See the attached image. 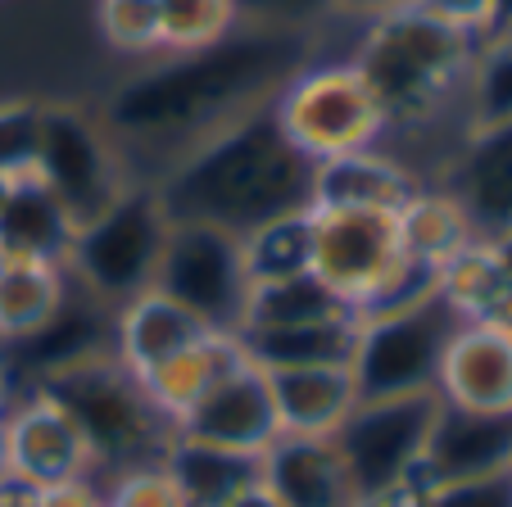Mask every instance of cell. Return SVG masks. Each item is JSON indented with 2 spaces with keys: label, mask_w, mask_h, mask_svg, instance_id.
Segmentation results:
<instances>
[{
  "label": "cell",
  "mask_w": 512,
  "mask_h": 507,
  "mask_svg": "<svg viewBox=\"0 0 512 507\" xmlns=\"http://www.w3.org/2000/svg\"><path fill=\"white\" fill-rule=\"evenodd\" d=\"M150 290L195 313L209 331L236 335L245 322V299H250L241 236L209 222H168Z\"/></svg>",
  "instance_id": "cell-6"
},
{
  "label": "cell",
  "mask_w": 512,
  "mask_h": 507,
  "mask_svg": "<svg viewBox=\"0 0 512 507\" xmlns=\"http://www.w3.org/2000/svg\"><path fill=\"white\" fill-rule=\"evenodd\" d=\"M336 317H354V308L322 277L300 272V277H286V281L250 286L241 331L245 326H309V322H336Z\"/></svg>",
  "instance_id": "cell-28"
},
{
  "label": "cell",
  "mask_w": 512,
  "mask_h": 507,
  "mask_svg": "<svg viewBox=\"0 0 512 507\" xmlns=\"http://www.w3.org/2000/svg\"><path fill=\"white\" fill-rule=\"evenodd\" d=\"M467 123L503 127L512 123V32H490L476 41L472 68H467Z\"/></svg>",
  "instance_id": "cell-31"
},
{
  "label": "cell",
  "mask_w": 512,
  "mask_h": 507,
  "mask_svg": "<svg viewBox=\"0 0 512 507\" xmlns=\"http://www.w3.org/2000/svg\"><path fill=\"white\" fill-rule=\"evenodd\" d=\"M476 41L481 37H467L422 14L417 5H404L381 19H368L363 46L354 55V73L377 100L386 127H417L431 123L454 100V91L467 87Z\"/></svg>",
  "instance_id": "cell-3"
},
{
  "label": "cell",
  "mask_w": 512,
  "mask_h": 507,
  "mask_svg": "<svg viewBox=\"0 0 512 507\" xmlns=\"http://www.w3.org/2000/svg\"><path fill=\"white\" fill-rule=\"evenodd\" d=\"M508 32H512V28H508Z\"/></svg>",
  "instance_id": "cell-49"
},
{
  "label": "cell",
  "mask_w": 512,
  "mask_h": 507,
  "mask_svg": "<svg viewBox=\"0 0 512 507\" xmlns=\"http://www.w3.org/2000/svg\"><path fill=\"white\" fill-rule=\"evenodd\" d=\"M449 195L463 204L476 236L512 227V123L476 127L449 168Z\"/></svg>",
  "instance_id": "cell-17"
},
{
  "label": "cell",
  "mask_w": 512,
  "mask_h": 507,
  "mask_svg": "<svg viewBox=\"0 0 512 507\" xmlns=\"http://www.w3.org/2000/svg\"><path fill=\"white\" fill-rule=\"evenodd\" d=\"M268 385L281 435H336L340 421L358 408V385L349 367L268 372Z\"/></svg>",
  "instance_id": "cell-22"
},
{
  "label": "cell",
  "mask_w": 512,
  "mask_h": 507,
  "mask_svg": "<svg viewBox=\"0 0 512 507\" xmlns=\"http://www.w3.org/2000/svg\"><path fill=\"white\" fill-rule=\"evenodd\" d=\"M399 213L381 209H313V277H322L354 317L404 268Z\"/></svg>",
  "instance_id": "cell-10"
},
{
  "label": "cell",
  "mask_w": 512,
  "mask_h": 507,
  "mask_svg": "<svg viewBox=\"0 0 512 507\" xmlns=\"http://www.w3.org/2000/svg\"><path fill=\"white\" fill-rule=\"evenodd\" d=\"M440 394H395V399H358V408L336 426L331 444L345 458L358 498L395 489L422 471Z\"/></svg>",
  "instance_id": "cell-9"
},
{
  "label": "cell",
  "mask_w": 512,
  "mask_h": 507,
  "mask_svg": "<svg viewBox=\"0 0 512 507\" xmlns=\"http://www.w3.org/2000/svg\"><path fill=\"white\" fill-rule=\"evenodd\" d=\"M37 390H46L73 417L91 462H109V467L127 471L136 462L159 458L168 440V421L155 412L145 385L114 358V349L87 354L78 363L41 376Z\"/></svg>",
  "instance_id": "cell-4"
},
{
  "label": "cell",
  "mask_w": 512,
  "mask_h": 507,
  "mask_svg": "<svg viewBox=\"0 0 512 507\" xmlns=\"http://www.w3.org/2000/svg\"><path fill=\"white\" fill-rule=\"evenodd\" d=\"M336 10L345 14H363V19H381V14L390 10H404V5H413V0H331Z\"/></svg>",
  "instance_id": "cell-41"
},
{
  "label": "cell",
  "mask_w": 512,
  "mask_h": 507,
  "mask_svg": "<svg viewBox=\"0 0 512 507\" xmlns=\"http://www.w3.org/2000/svg\"><path fill=\"white\" fill-rule=\"evenodd\" d=\"M259 462L263 489L281 507H358V489L331 435H277Z\"/></svg>",
  "instance_id": "cell-15"
},
{
  "label": "cell",
  "mask_w": 512,
  "mask_h": 507,
  "mask_svg": "<svg viewBox=\"0 0 512 507\" xmlns=\"http://www.w3.org/2000/svg\"><path fill=\"white\" fill-rule=\"evenodd\" d=\"M227 507H281V503L268 494V489H263V480H259V485H254V489H245V494H241V498H232V503H227Z\"/></svg>",
  "instance_id": "cell-44"
},
{
  "label": "cell",
  "mask_w": 512,
  "mask_h": 507,
  "mask_svg": "<svg viewBox=\"0 0 512 507\" xmlns=\"http://www.w3.org/2000/svg\"><path fill=\"white\" fill-rule=\"evenodd\" d=\"M0 476H5V412H0Z\"/></svg>",
  "instance_id": "cell-47"
},
{
  "label": "cell",
  "mask_w": 512,
  "mask_h": 507,
  "mask_svg": "<svg viewBox=\"0 0 512 507\" xmlns=\"http://www.w3.org/2000/svg\"><path fill=\"white\" fill-rule=\"evenodd\" d=\"M454 326L458 317L449 313L440 295L426 304L399 308V313L358 317V340L354 358H349L358 399H395V394L435 390L440 358H445Z\"/></svg>",
  "instance_id": "cell-8"
},
{
  "label": "cell",
  "mask_w": 512,
  "mask_h": 507,
  "mask_svg": "<svg viewBox=\"0 0 512 507\" xmlns=\"http://www.w3.org/2000/svg\"><path fill=\"white\" fill-rule=\"evenodd\" d=\"M435 394L454 408L512 412V331L458 322L440 358Z\"/></svg>",
  "instance_id": "cell-14"
},
{
  "label": "cell",
  "mask_w": 512,
  "mask_h": 507,
  "mask_svg": "<svg viewBox=\"0 0 512 507\" xmlns=\"http://www.w3.org/2000/svg\"><path fill=\"white\" fill-rule=\"evenodd\" d=\"M105 507H186L182 489L168 480V471L155 462H136L114 480Z\"/></svg>",
  "instance_id": "cell-35"
},
{
  "label": "cell",
  "mask_w": 512,
  "mask_h": 507,
  "mask_svg": "<svg viewBox=\"0 0 512 507\" xmlns=\"http://www.w3.org/2000/svg\"><path fill=\"white\" fill-rule=\"evenodd\" d=\"M173 431L191 435V440H204V444H218V449L263 453L281 435L268 372L245 358V363L213 385L182 421H173Z\"/></svg>",
  "instance_id": "cell-13"
},
{
  "label": "cell",
  "mask_w": 512,
  "mask_h": 507,
  "mask_svg": "<svg viewBox=\"0 0 512 507\" xmlns=\"http://www.w3.org/2000/svg\"><path fill=\"white\" fill-rule=\"evenodd\" d=\"M5 186H10V182H5V177H0V195H5Z\"/></svg>",
  "instance_id": "cell-48"
},
{
  "label": "cell",
  "mask_w": 512,
  "mask_h": 507,
  "mask_svg": "<svg viewBox=\"0 0 512 507\" xmlns=\"http://www.w3.org/2000/svg\"><path fill=\"white\" fill-rule=\"evenodd\" d=\"M236 19H250L254 28H286L300 32L304 23L322 19L327 10H336L331 0H232Z\"/></svg>",
  "instance_id": "cell-37"
},
{
  "label": "cell",
  "mask_w": 512,
  "mask_h": 507,
  "mask_svg": "<svg viewBox=\"0 0 512 507\" xmlns=\"http://www.w3.org/2000/svg\"><path fill=\"white\" fill-rule=\"evenodd\" d=\"M508 28H512V0H490V32H508Z\"/></svg>",
  "instance_id": "cell-45"
},
{
  "label": "cell",
  "mask_w": 512,
  "mask_h": 507,
  "mask_svg": "<svg viewBox=\"0 0 512 507\" xmlns=\"http://www.w3.org/2000/svg\"><path fill=\"white\" fill-rule=\"evenodd\" d=\"M10 349H14V363H28L41 381V376L59 372V367H68V363H78V358H87V354H105V345H100V317L91 313V304H73V299H64L59 313L50 317L37 335L14 340Z\"/></svg>",
  "instance_id": "cell-30"
},
{
  "label": "cell",
  "mask_w": 512,
  "mask_h": 507,
  "mask_svg": "<svg viewBox=\"0 0 512 507\" xmlns=\"http://www.w3.org/2000/svg\"><path fill=\"white\" fill-rule=\"evenodd\" d=\"M413 177L395 159L368 150H349L336 159L313 163V195L309 209H381L399 213L413 200Z\"/></svg>",
  "instance_id": "cell-20"
},
{
  "label": "cell",
  "mask_w": 512,
  "mask_h": 507,
  "mask_svg": "<svg viewBox=\"0 0 512 507\" xmlns=\"http://www.w3.org/2000/svg\"><path fill=\"white\" fill-rule=\"evenodd\" d=\"M41 109L46 105H0V177L19 182V177H37V150H41Z\"/></svg>",
  "instance_id": "cell-34"
},
{
  "label": "cell",
  "mask_w": 512,
  "mask_h": 507,
  "mask_svg": "<svg viewBox=\"0 0 512 507\" xmlns=\"http://www.w3.org/2000/svg\"><path fill=\"white\" fill-rule=\"evenodd\" d=\"M399 240H404L408 259L445 268L458 249L472 245L476 231L449 191H413V200L399 209Z\"/></svg>",
  "instance_id": "cell-27"
},
{
  "label": "cell",
  "mask_w": 512,
  "mask_h": 507,
  "mask_svg": "<svg viewBox=\"0 0 512 507\" xmlns=\"http://www.w3.org/2000/svg\"><path fill=\"white\" fill-rule=\"evenodd\" d=\"M485 245H490L494 263L503 268V277L512 281V227H503V231H494V236H485Z\"/></svg>",
  "instance_id": "cell-43"
},
{
  "label": "cell",
  "mask_w": 512,
  "mask_h": 507,
  "mask_svg": "<svg viewBox=\"0 0 512 507\" xmlns=\"http://www.w3.org/2000/svg\"><path fill=\"white\" fill-rule=\"evenodd\" d=\"M168 236V213L155 186H127L105 213L73 231L64 268L87 286L100 304H127L150 290L159 268V249Z\"/></svg>",
  "instance_id": "cell-5"
},
{
  "label": "cell",
  "mask_w": 512,
  "mask_h": 507,
  "mask_svg": "<svg viewBox=\"0 0 512 507\" xmlns=\"http://www.w3.org/2000/svg\"><path fill=\"white\" fill-rule=\"evenodd\" d=\"M0 507H37V489L14 476H0Z\"/></svg>",
  "instance_id": "cell-42"
},
{
  "label": "cell",
  "mask_w": 512,
  "mask_h": 507,
  "mask_svg": "<svg viewBox=\"0 0 512 507\" xmlns=\"http://www.w3.org/2000/svg\"><path fill=\"white\" fill-rule=\"evenodd\" d=\"M87 467L91 453L78 426L46 390L23 399L19 408H5V476L32 489H50L87 476Z\"/></svg>",
  "instance_id": "cell-12"
},
{
  "label": "cell",
  "mask_w": 512,
  "mask_h": 507,
  "mask_svg": "<svg viewBox=\"0 0 512 507\" xmlns=\"http://www.w3.org/2000/svg\"><path fill=\"white\" fill-rule=\"evenodd\" d=\"M155 191L168 222H209L232 236H250L263 222L309 209L313 159L286 141L268 100L200 136Z\"/></svg>",
  "instance_id": "cell-2"
},
{
  "label": "cell",
  "mask_w": 512,
  "mask_h": 507,
  "mask_svg": "<svg viewBox=\"0 0 512 507\" xmlns=\"http://www.w3.org/2000/svg\"><path fill=\"white\" fill-rule=\"evenodd\" d=\"M245 358L263 372H295V367H349L358 340V317L309 326H245L236 331Z\"/></svg>",
  "instance_id": "cell-23"
},
{
  "label": "cell",
  "mask_w": 512,
  "mask_h": 507,
  "mask_svg": "<svg viewBox=\"0 0 512 507\" xmlns=\"http://www.w3.org/2000/svg\"><path fill=\"white\" fill-rule=\"evenodd\" d=\"M159 467L168 471L177 489H182L186 507H227L263 480L259 453H236L218 449V444L191 440V435H168L159 449Z\"/></svg>",
  "instance_id": "cell-19"
},
{
  "label": "cell",
  "mask_w": 512,
  "mask_h": 507,
  "mask_svg": "<svg viewBox=\"0 0 512 507\" xmlns=\"http://www.w3.org/2000/svg\"><path fill=\"white\" fill-rule=\"evenodd\" d=\"M68 299L64 263L46 259H0V340H28L37 335L59 304Z\"/></svg>",
  "instance_id": "cell-26"
},
{
  "label": "cell",
  "mask_w": 512,
  "mask_h": 507,
  "mask_svg": "<svg viewBox=\"0 0 512 507\" xmlns=\"http://www.w3.org/2000/svg\"><path fill=\"white\" fill-rule=\"evenodd\" d=\"M37 507H105V498L96 494V485L87 476H78V480H64V485L37 489Z\"/></svg>",
  "instance_id": "cell-39"
},
{
  "label": "cell",
  "mask_w": 512,
  "mask_h": 507,
  "mask_svg": "<svg viewBox=\"0 0 512 507\" xmlns=\"http://www.w3.org/2000/svg\"><path fill=\"white\" fill-rule=\"evenodd\" d=\"M78 222L50 195L41 177H19L0 195V259L64 263Z\"/></svg>",
  "instance_id": "cell-21"
},
{
  "label": "cell",
  "mask_w": 512,
  "mask_h": 507,
  "mask_svg": "<svg viewBox=\"0 0 512 507\" xmlns=\"http://www.w3.org/2000/svg\"><path fill=\"white\" fill-rule=\"evenodd\" d=\"M422 14L449 23V28L467 32V37H485L490 32V0H413Z\"/></svg>",
  "instance_id": "cell-38"
},
{
  "label": "cell",
  "mask_w": 512,
  "mask_h": 507,
  "mask_svg": "<svg viewBox=\"0 0 512 507\" xmlns=\"http://www.w3.org/2000/svg\"><path fill=\"white\" fill-rule=\"evenodd\" d=\"M272 118L286 132V141L313 163L349 150H368L386 127L354 64L300 68L272 96Z\"/></svg>",
  "instance_id": "cell-7"
},
{
  "label": "cell",
  "mask_w": 512,
  "mask_h": 507,
  "mask_svg": "<svg viewBox=\"0 0 512 507\" xmlns=\"http://www.w3.org/2000/svg\"><path fill=\"white\" fill-rule=\"evenodd\" d=\"M5 394H10V363L0 354V412H5Z\"/></svg>",
  "instance_id": "cell-46"
},
{
  "label": "cell",
  "mask_w": 512,
  "mask_h": 507,
  "mask_svg": "<svg viewBox=\"0 0 512 507\" xmlns=\"http://www.w3.org/2000/svg\"><path fill=\"white\" fill-rule=\"evenodd\" d=\"M241 254L250 286L313 272V209H295L286 218L263 222L259 231L241 236Z\"/></svg>",
  "instance_id": "cell-29"
},
{
  "label": "cell",
  "mask_w": 512,
  "mask_h": 507,
  "mask_svg": "<svg viewBox=\"0 0 512 507\" xmlns=\"http://www.w3.org/2000/svg\"><path fill=\"white\" fill-rule=\"evenodd\" d=\"M241 363H245L241 340L227 331H209L204 340H195L191 349L168 358L159 372H150L141 385H145V394H150V403H155V412L173 426V421H182L213 385L223 381V376H232Z\"/></svg>",
  "instance_id": "cell-24"
},
{
  "label": "cell",
  "mask_w": 512,
  "mask_h": 507,
  "mask_svg": "<svg viewBox=\"0 0 512 507\" xmlns=\"http://www.w3.org/2000/svg\"><path fill=\"white\" fill-rule=\"evenodd\" d=\"M426 494H431V480L417 471L404 485L381 489V494H372V498H358V507H426Z\"/></svg>",
  "instance_id": "cell-40"
},
{
  "label": "cell",
  "mask_w": 512,
  "mask_h": 507,
  "mask_svg": "<svg viewBox=\"0 0 512 507\" xmlns=\"http://www.w3.org/2000/svg\"><path fill=\"white\" fill-rule=\"evenodd\" d=\"M426 507H512V467L490 471V476H467L431 485Z\"/></svg>",
  "instance_id": "cell-36"
},
{
  "label": "cell",
  "mask_w": 512,
  "mask_h": 507,
  "mask_svg": "<svg viewBox=\"0 0 512 507\" xmlns=\"http://www.w3.org/2000/svg\"><path fill=\"white\" fill-rule=\"evenodd\" d=\"M503 467H512V412H472L440 399L422 453V476L431 485H445V480L490 476Z\"/></svg>",
  "instance_id": "cell-16"
},
{
  "label": "cell",
  "mask_w": 512,
  "mask_h": 507,
  "mask_svg": "<svg viewBox=\"0 0 512 507\" xmlns=\"http://www.w3.org/2000/svg\"><path fill=\"white\" fill-rule=\"evenodd\" d=\"M440 299L458 322H481L512 331V281L494 263L490 245L481 236L440 268Z\"/></svg>",
  "instance_id": "cell-25"
},
{
  "label": "cell",
  "mask_w": 512,
  "mask_h": 507,
  "mask_svg": "<svg viewBox=\"0 0 512 507\" xmlns=\"http://www.w3.org/2000/svg\"><path fill=\"white\" fill-rule=\"evenodd\" d=\"M37 177L50 186L68 218L91 222L105 213L118 195L127 191L123 173H118V154L105 141L87 114L68 105H46L41 109V150H37Z\"/></svg>",
  "instance_id": "cell-11"
},
{
  "label": "cell",
  "mask_w": 512,
  "mask_h": 507,
  "mask_svg": "<svg viewBox=\"0 0 512 507\" xmlns=\"http://www.w3.org/2000/svg\"><path fill=\"white\" fill-rule=\"evenodd\" d=\"M100 32H105L109 46L127 50V55L164 50L159 0H100Z\"/></svg>",
  "instance_id": "cell-33"
},
{
  "label": "cell",
  "mask_w": 512,
  "mask_h": 507,
  "mask_svg": "<svg viewBox=\"0 0 512 507\" xmlns=\"http://www.w3.org/2000/svg\"><path fill=\"white\" fill-rule=\"evenodd\" d=\"M164 50H195L236 28L232 0H159Z\"/></svg>",
  "instance_id": "cell-32"
},
{
  "label": "cell",
  "mask_w": 512,
  "mask_h": 507,
  "mask_svg": "<svg viewBox=\"0 0 512 507\" xmlns=\"http://www.w3.org/2000/svg\"><path fill=\"white\" fill-rule=\"evenodd\" d=\"M304 68L300 32L232 28L227 37L195 50H173L164 64L136 73L109 96L105 118L118 136L168 141L209 136L223 123L268 105Z\"/></svg>",
  "instance_id": "cell-1"
},
{
  "label": "cell",
  "mask_w": 512,
  "mask_h": 507,
  "mask_svg": "<svg viewBox=\"0 0 512 507\" xmlns=\"http://www.w3.org/2000/svg\"><path fill=\"white\" fill-rule=\"evenodd\" d=\"M204 335H209V326L195 313H186L182 304H173V299L159 295V290H141V295H132L127 304H118L114 358L136 381H145L150 372H159L168 358H177L182 349H191L195 340H204Z\"/></svg>",
  "instance_id": "cell-18"
}]
</instances>
